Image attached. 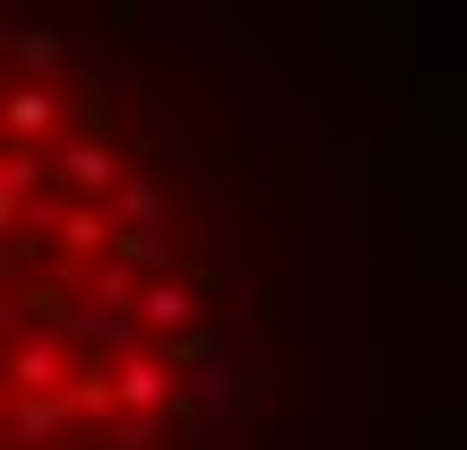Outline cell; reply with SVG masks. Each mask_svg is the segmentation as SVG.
I'll list each match as a JSON object with an SVG mask.
<instances>
[{"instance_id": "8992f818", "label": "cell", "mask_w": 467, "mask_h": 450, "mask_svg": "<svg viewBox=\"0 0 467 450\" xmlns=\"http://www.w3.org/2000/svg\"><path fill=\"white\" fill-rule=\"evenodd\" d=\"M61 243H69V251H96V243H104V217H96V208H69Z\"/></svg>"}, {"instance_id": "7a4b0ae2", "label": "cell", "mask_w": 467, "mask_h": 450, "mask_svg": "<svg viewBox=\"0 0 467 450\" xmlns=\"http://www.w3.org/2000/svg\"><path fill=\"white\" fill-rule=\"evenodd\" d=\"M52 121H61V96H52V87H17L9 96V131L17 139H44Z\"/></svg>"}, {"instance_id": "277c9868", "label": "cell", "mask_w": 467, "mask_h": 450, "mask_svg": "<svg viewBox=\"0 0 467 450\" xmlns=\"http://www.w3.org/2000/svg\"><path fill=\"white\" fill-rule=\"evenodd\" d=\"M173 372L165 364H121V407H165Z\"/></svg>"}, {"instance_id": "3957f363", "label": "cell", "mask_w": 467, "mask_h": 450, "mask_svg": "<svg viewBox=\"0 0 467 450\" xmlns=\"http://www.w3.org/2000/svg\"><path fill=\"white\" fill-rule=\"evenodd\" d=\"M139 312H148L156 320V330H182V320H200V303H191V286H148V303H139Z\"/></svg>"}, {"instance_id": "5b68a950", "label": "cell", "mask_w": 467, "mask_h": 450, "mask_svg": "<svg viewBox=\"0 0 467 450\" xmlns=\"http://www.w3.org/2000/svg\"><path fill=\"white\" fill-rule=\"evenodd\" d=\"M9 52H17V69H52V61H61L52 35H9Z\"/></svg>"}, {"instance_id": "6da1fadb", "label": "cell", "mask_w": 467, "mask_h": 450, "mask_svg": "<svg viewBox=\"0 0 467 450\" xmlns=\"http://www.w3.org/2000/svg\"><path fill=\"white\" fill-rule=\"evenodd\" d=\"M61 173H69L78 191H113V183H121V165H113L104 139H69V148H61Z\"/></svg>"}]
</instances>
